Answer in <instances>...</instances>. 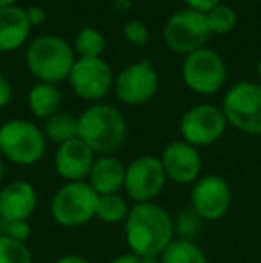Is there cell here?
<instances>
[{"label":"cell","instance_id":"20","mask_svg":"<svg viewBox=\"0 0 261 263\" xmlns=\"http://www.w3.org/2000/svg\"><path fill=\"white\" fill-rule=\"evenodd\" d=\"M159 263H208V256L195 240L174 238L161 253Z\"/></svg>","mask_w":261,"mask_h":263},{"label":"cell","instance_id":"27","mask_svg":"<svg viewBox=\"0 0 261 263\" xmlns=\"http://www.w3.org/2000/svg\"><path fill=\"white\" fill-rule=\"evenodd\" d=\"M124 38L127 40V43L134 47H145L150 40V34H149V29L143 22L139 20H131L126 24L124 27Z\"/></svg>","mask_w":261,"mask_h":263},{"label":"cell","instance_id":"30","mask_svg":"<svg viewBox=\"0 0 261 263\" xmlns=\"http://www.w3.org/2000/svg\"><path fill=\"white\" fill-rule=\"evenodd\" d=\"M11 99H13V86H11L9 79L0 73V109L9 106Z\"/></svg>","mask_w":261,"mask_h":263},{"label":"cell","instance_id":"16","mask_svg":"<svg viewBox=\"0 0 261 263\" xmlns=\"http://www.w3.org/2000/svg\"><path fill=\"white\" fill-rule=\"evenodd\" d=\"M38 208V192L32 183L16 179L0 190V218L6 222L29 220Z\"/></svg>","mask_w":261,"mask_h":263},{"label":"cell","instance_id":"9","mask_svg":"<svg viewBox=\"0 0 261 263\" xmlns=\"http://www.w3.org/2000/svg\"><path fill=\"white\" fill-rule=\"evenodd\" d=\"M165 184H167V176L157 156L143 154L126 165L124 192L126 197L131 199L134 204L154 202L161 195Z\"/></svg>","mask_w":261,"mask_h":263},{"label":"cell","instance_id":"25","mask_svg":"<svg viewBox=\"0 0 261 263\" xmlns=\"http://www.w3.org/2000/svg\"><path fill=\"white\" fill-rule=\"evenodd\" d=\"M0 263H34V258L25 242L0 236Z\"/></svg>","mask_w":261,"mask_h":263},{"label":"cell","instance_id":"2","mask_svg":"<svg viewBox=\"0 0 261 263\" xmlns=\"http://www.w3.org/2000/svg\"><path fill=\"white\" fill-rule=\"evenodd\" d=\"M77 138L97 156L115 154L127 138V120L115 106L97 102L77 117Z\"/></svg>","mask_w":261,"mask_h":263},{"label":"cell","instance_id":"19","mask_svg":"<svg viewBox=\"0 0 261 263\" xmlns=\"http://www.w3.org/2000/svg\"><path fill=\"white\" fill-rule=\"evenodd\" d=\"M27 106L29 111L36 118H50L61 111L63 106V93L57 88V84L49 83H36L27 93Z\"/></svg>","mask_w":261,"mask_h":263},{"label":"cell","instance_id":"28","mask_svg":"<svg viewBox=\"0 0 261 263\" xmlns=\"http://www.w3.org/2000/svg\"><path fill=\"white\" fill-rule=\"evenodd\" d=\"M9 236L18 242H25L32 236V226L29 220H14V222H6L4 220V235Z\"/></svg>","mask_w":261,"mask_h":263},{"label":"cell","instance_id":"18","mask_svg":"<svg viewBox=\"0 0 261 263\" xmlns=\"http://www.w3.org/2000/svg\"><path fill=\"white\" fill-rule=\"evenodd\" d=\"M86 181L97 192V195L120 194L126 181V165L115 154L97 156Z\"/></svg>","mask_w":261,"mask_h":263},{"label":"cell","instance_id":"13","mask_svg":"<svg viewBox=\"0 0 261 263\" xmlns=\"http://www.w3.org/2000/svg\"><path fill=\"white\" fill-rule=\"evenodd\" d=\"M113 90L124 104L143 106L156 97L159 90V76L152 63L142 59L120 70V73L115 77Z\"/></svg>","mask_w":261,"mask_h":263},{"label":"cell","instance_id":"36","mask_svg":"<svg viewBox=\"0 0 261 263\" xmlns=\"http://www.w3.org/2000/svg\"><path fill=\"white\" fill-rule=\"evenodd\" d=\"M258 77L261 79V58H259V61H258Z\"/></svg>","mask_w":261,"mask_h":263},{"label":"cell","instance_id":"12","mask_svg":"<svg viewBox=\"0 0 261 263\" xmlns=\"http://www.w3.org/2000/svg\"><path fill=\"white\" fill-rule=\"evenodd\" d=\"M190 202L202 222L222 220L233 206V188L222 176H200L192 186Z\"/></svg>","mask_w":261,"mask_h":263},{"label":"cell","instance_id":"29","mask_svg":"<svg viewBox=\"0 0 261 263\" xmlns=\"http://www.w3.org/2000/svg\"><path fill=\"white\" fill-rule=\"evenodd\" d=\"M186 7L193 11H198V13H209L211 9H215L216 6L222 4V0H185Z\"/></svg>","mask_w":261,"mask_h":263},{"label":"cell","instance_id":"33","mask_svg":"<svg viewBox=\"0 0 261 263\" xmlns=\"http://www.w3.org/2000/svg\"><path fill=\"white\" fill-rule=\"evenodd\" d=\"M109 263H142V258L132 253H126V254H120V256L113 258Z\"/></svg>","mask_w":261,"mask_h":263},{"label":"cell","instance_id":"21","mask_svg":"<svg viewBox=\"0 0 261 263\" xmlns=\"http://www.w3.org/2000/svg\"><path fill=\"white\" fill-rule=\"evenodd\" d=\"M43 133L47 142H52L56 145L70 142L77 138V117L68 111H57L56 115L45 120Z\"/></svg>","mask_w":261,"mask_h":263},{"label":"cell","instance_id":"5","mask_svg":"<svg viewBox=\"0 0 261 263\" xmlns=\"http://www.w3.org/2000/svg\"><path fill=\"white\" fill-rule=\"evenodd\" d=\"M98 195L88 181L65 183L50 199V217L63 228H81L97 213Z\"/></svg>","mask_w":261,"mask_h":263},{"label":"cell","instance_id":"3","mask_svg":"<svg viewBox=\"0 0 261 263\" xmlns=\"http://www.w3.org/2000/svg\"><path fill=\"white\" fill-rule=\"evenodd\" d=\"M73 63V47L57 34L38 36L25 50V65L39 83L57 84L68 79Z\"/></svg>","mask_w":261,"mask_h":263},{"label":"cell","instance_id":"26","mask_svg":"<svg viewBox=\"0 0 261 263\" xmlns=\"http://www.w3.org/2000/svg\"><path fill=\"white\" fill-rule=\"evenodd\" d=\"M204 222L198 215L190 210H181L174 218V231L179 235V238L185 240H193L198 235V231L202 229Z\"/></svg>","mask_w":261,"mask_h":263},{"label":"cell","instance_id":"7","mask_svg":"<svg viewBox=\"0 0 261 263\" xmlns=\"http://www.w3.org/2000/svg\"><path fill=\"white\" fill-rule=\"evenodd\" d=\"M183 83L186 88L198 95H213L227 81V66L216 50L198 49L195 52L185 55L181 66Z\"/></svg>","mask_w":261,"mask_h":263},{"label":"cell","instance_id":"22","mask_svg":"<svg viewBox=\"0 0 261 263\" xmlns=\"http://www.w3.org/2000/svg\"><path fill=\"white\" fill-rule=\"evenodd\" d=\"M131 211V204L127 197L122 194H109V195H98L97 202V213L95 218L109 226L124 224Z\"/></svg>","mask_w":261,"mask_h":263},{"label":"cell","instance_id":"6","mask_svg":"<svg viewBox=\"0 0 261 263\" xmlns=\"http://www.w3.org/2000/svg\"><path fill=\"white\" fill-rule=\"evenodd\" d=\"M220 107L231 127L245 135L261 136V84L252 81L233 84Z\"/></svg>","mask_w":261,"mask_h":263},{"label":"cell","instance_id":"35","mask_svg":"<svg viewBox=\"0 0 261 263\" xmlns=\"http://www.w3.org/2000/svg\"><path fill=\"white\" fill-rule=\"evenodd\" d=\"M4 170H6V166H4V158L0 156V183H2V179H4Z\"/></svg>","mask_w":261,"mask_h":263},{"label":"cell","instance_id":"31","mask_svg":"<svg viewBox=\"0 0 261 263\" xmlns=\"http://www.w3.org/2000/svg\"><path fill=\"white\" fill-rule=\"evenodd\" d=\"M25 11H27V18H29V22H31L32 27H34V25H42L43 22L47 20V13L42 6H31Z\"/></svg>","mask_w":261,"mask_h":263},{"label":"cell","instance_id":"15","mask_svg":"<svg viewBox=\"0 0 261 263\" xmlns=\"http://www.w3.org/2000/svg\"><path fill=\"white\" fill-rule=\"evenodd\" d=\"M97 154L79 138L57 145L54 154V168L65 183L86 181L91 172Z\"/></svg>","mask_w":261,"mask_h":263},{"label":"cell","instance_id":"8","mask_svg":"<svg viewBox=\"0 0 261 263\" xmlns=\"http://www.w3.org/2000/svg\"><path fill=\"white\" fill-rule=\"evenodd\" d=\"M163 38L168 49L175 54L188 55L198 49H204L211 38L206 14L188 7L175 11L165 22Z\"/></svg>","mask_w":261,"mask_h":263},{"label":"cell","instance_id":"23","mask_svg":"<svg viewBox=\"0 0 261 263\" xmlns=\"http://www.w3.org/2000/svg\"><path fill=\"white\" fill-rule=\"evenodd\" d=\"M73 50L79 58L93 59L102 58L106 50V36L95 27H84L73 40Z\"/></svg>","mask_w":261,"mask_h":263},{"label":"cell","instance_id":"14","mask_svg":"<svg viewBox=\"0 0 261 263\" xmlns=\"http://www.w3.org/2000/svg\"><path fill=\"white\" fill-rule=\"evenodd\" d=\"M167 181L175 184H193L202 176V156L197 147L185 140H174L159 156Z\"/></svg>","mask_w":261,"mask_h":263},{"label":"cell","instance_id":"11","mask_svg":"<svg viewBox=\"0 0 261 263\" xmlns=\"http://www.w3.org/2000/svg\"><path fill=\"white\" fill-rule=\"evenodd\" d=\"M222 107L215 104H197L185 111L179 122L181 140L193 147H209L216 143L227 129Z\"/></svg>","mask_w":261,"mask_h":263},{"label":"cell","instance_id":"10","mask_svg":"<svg viewBox=\"0 0 261 263\" xmlns=\"http://www.w3.org/2000/svg\"><path fill=\"white\" fill-rule=\"evenodd\" d=\"M70 88L79 99L88 102H101L115 86V76L104 58L75 59L68 76Z\"/></svg>","mask_w":261,"mask_h":263},{"label":"cell","instance_id":"4","mask_svg":"<svg viewBox=\"0 0 261 263\" xmlns=\"http://www.w3.org/2000/svg\"><path fill=\"white\" fill-rule=\"evenodd\" d=\"M47 153L42 127L31 120L13 118L0 125V156L16 166H34Z\"/></svg>","mask_w":261,"mask_h":263},{"label":"cell","instance_id":"37","mask_svg":"<svg viewBox=\"0 0 261 263\" xmlns=\"http://www.w3.org/2000/svg\"><path fill=\"white\" fill-rule=\"evenodd\" d=\"M259 247H261V240H259Z\"/></svg>","mask_w":261,"mask_h":263},{"label":"cell","instance_id":"34","mask_svg":"<svg viewBox=\"0 0 261 263\" xmlns=\"http://www.w3.org/2000/svg\"><path fill=\"white\" fill-rule=\"evenodd\" d=\"M16 6V0H0V9H4V7H13Z\"/></svg>","mask_w":261,"mask_h":263},{"label":"cell","instance_id":"17","mask_svg":"<svg viewBox=\"0 0 261 263\" xmlns=\"http://www.w3.org/2000/svg\"><path fill=\"white\" fill-rule=\"evenodd\" d=\"M27 11L20 6L0 9V54H11L22 49L31 36Z\"/></svg>","mask_w":261,"mask_h":263},{"label":"cell","instance_id":"32","mask_svg":"<svg viewBox=\"0 0 261 263\" xmlns=\"http://www.w3.org/2000/svg\"><path fill=\"white\" fill-rule=\"evenodd\" d=\"M56 263H91L88 258L81 256V254H65V256L57 258Z\"/></svg>","mask_w":261,"mask_h":263},{"label":"cell","instance_id":"24","mask_svg":"<svg viewBox=\"0 0 261 263\" xmlns=\"http://www.w3.org/2000/svg\"><path fill=\"white\" fill-rule=\"evenodd\" d=\"M206 20H208L209 32H211V34H218V36L233 32L238 24L236 11L231 6H226V4H220L215 9L206 13Z\"/></svg>","mask_w":261,"mask_h":263},{"label":"cell","instance_id":"1","mask_svg":"<svg viewBox=\"0 0 261 263\" xmlns=\"http://www.w3.org/2000/svg\"><path fill=\"white\" fill-rule=\"evenodd\" d=\"M174 235V217L156 201L132 204L124 222V236L129 253L139 258H159L172 243Z\"/></svg>","mask_w":261,"mask_h":263}]
</instances>
